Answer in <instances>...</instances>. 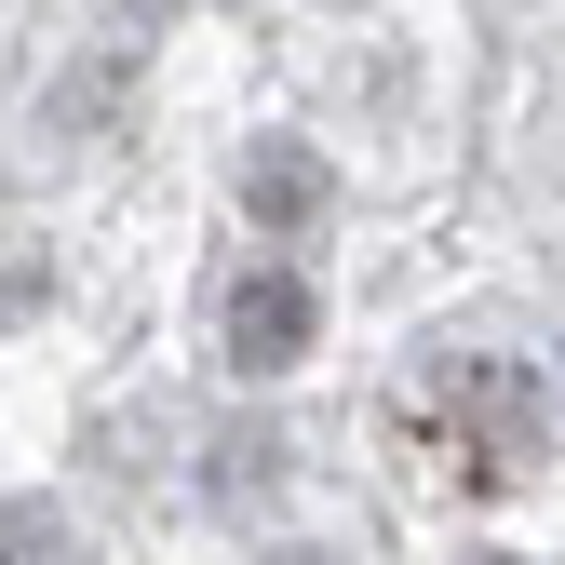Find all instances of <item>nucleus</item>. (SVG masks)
<instances>
[{
	"label": "nucleus",
	"instance_id": "f257e3e1",
	"mask_svg": "<svg viewBox=\"0 0 565 565\" xmlns=\"http://www.w3.org/2000/svg\"><path fill=\"white\" fill-rule=\"evenodd\" d=\"M404 417L445 431V471H471V484H512L552 445V391H539V364H512V350H445V364L404 391Z\"/></svg>",
	"mask_w": 565,
	"mask_h": 565
},
{
	"label": "nucleus",
	"instance_id": "f03ea898",
	"mask_svg": "<svg viewBox=\"0 0 565 565\" xmlns=\"http://www.w3.org/2000/svg\"><path fill=\"white\" fill-rule=\"evenodd\" d=\"M310 323H323V310H310V282H297V269H243V282H230V310H216V337H230V364H243V377H282V364L310 350Z\"/></svg>",
	"mask_w": 565,
	"mask_h": 565
},
{
	"label": "nucleus",
	"instance_id": "7ed1b4c3",
	"mask_svg": "<svg viewBox=\"0 0 565 565\" xmlns=\"http://www.w3.org/2000/svg\"><path fill=\"white\" fill-rule=\"evenodd\" d=\"M243 189H256V216H269V230H297V216H323V162H310V149H269V162H256Z\"/></svg>",
	"mask_w": 565,
	"mask_h": 565
},
{
	"label": "nucleus",
	"instance_id": "20e7f679",
	"mask_svg": "<svg viewBox=\"0 0 565 565\" xmlns=\"http://www.w3.org/2000/svg\"><path fill=\"white\" fill-rule=\"evenodd\" d=\"M0 565H67V525L41 499H0Z\"/></svg>",
	"mask_w": 565,
	"mask_h": 565
},
{
	"label": "nucleus",
	"instance_id": "39448f33",
	"mask_svg": "<svg viewBox=\"0 0 565 565\" xmlns=\"http://www.w3.org/2000/svg\"><path fill=\"white\" fill-rule=\"evenodd\" d=\"M14 310H41V256H28L14 230H0V323H14Z\"/></svg>",
	"mask_w": 565,
	"mask_h": 565
},
{
	"label": "nucleus",
	"instance_id": "423d86ee",
	"mask_svg": "<svg viewBox=\"0 0 565 565\" xmlns=\"http://www.w3.org/2000/svg\"><path fill=\"white\" fill-rule=\"evenodd\" d=\"M269 565H323V552H269Z\"/></svg>",
	"mask_w": 565,
	"mask_h": 565
}]
</instances>
